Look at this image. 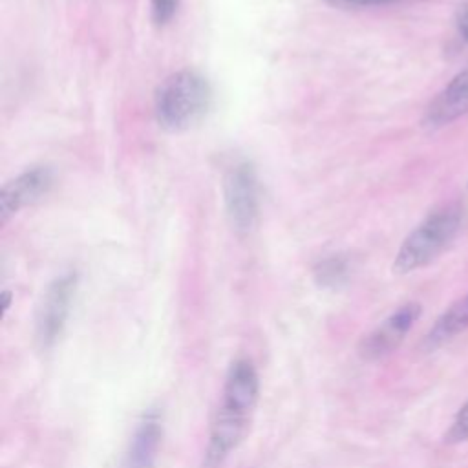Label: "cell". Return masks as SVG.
Masks as SVG:
<instances>
[{"instance_id":"cell-1","label":"cell","mask_w":468,"mask_h":468,"mask_svg":"<svg viewBox=\"0 0 468 468\" xmlns=\"http://www.w3.org/2000/svg\"><path fill=\"white\" fill-rule=\"evenodd\" d=\"M260 399V377L249 358H236L225 377L219 404L212 415L205 464L214 468L245 439Z\"/></svg>"},{"instance_id":"cell-2","label":"cell","mask_w":468,"mask_h":468,"mask_svg":"<svg viewBox=\"0 0 468 468\" xmlns=\"http://www.w3.org/2000/svg\"><path fill=\"white\" fill-rule=\"evenodd\" d=\"M210 102L208 80L194 69H181L166 77L155 90V119L165 130L181 132L196 124L207 113Z\"/></svg>"},{"instance_id":"cell-3","label":"cell","mask_w":468,"mask_h":468,"mask_svg":"<svg viewBox=\"0 0 468 468\" xmlns=\"http://www.w3.org/2000/svg\"><path fill=\"white\" fill-rule=\"evenodd\" d=\"M463 221L464 207L459 201L430 212L402 241L393 261V272L408 274L431 263L459 234Z\"/></svg>"},{"instance_id":"cell-4","label":"cell","mask_w":468,"mask_h":468,"mask_svg":"<svg viewBox=\"0 0 468 468\" xmlns=\"http://www.w3.org/2000/svg\"><path fill=\"white\" fill-rule=\"evenodd\" d=\"M223 194L232 227L249 232L258 219V179L250 163H238L225 174Z\"/></svg>"},{"instance_id":"cell-5","label":"cell","mask_w":468,"mask_h":468,"mask_svg":"<svg viewBox=\"0 0 468 468\" xmlns=\"http://www.w3.org/2000/svg\"><path fill=\"white\" fill-rule=\"evenodd\" d=\"M77 289V274L66 272L55 278L42 296L37 314V336L42 347H49L62 333Z\"/></svg>"},{"instance_id":"cell-6","label":"cell","mask_w":468,"mask_h":468,"mask_svg":"<svg viewBox=\"0 0 468 468\" xmlns=\"http://www.w3.org/2000/svg\"><path fill=\"white\" fill-rule=\"evenodd\" d=\"M420 305L415 302L400 305L395 313H391L384 322H380L371 333L362 338L358 346L360 356L364 360H378L395 351L420 316Z\"/></svg>"},{"instance_id":"cell-7","label":"cell","mask_w":468,"mask_h":468,"mask_svg":"<svg viewBox=\"0 0 468 468\" xmlns=\"http://www.w3.org/2000/svg\"><path fill=\"white\" fill-rule=\"evenodd\" d=\"M53 183V174L48 166H33L22 172L13 181L5 183L0 192V219L5 223L9 216L16 214L22 207L44 196Z\"/></svg>"},{"instance_id":"cell-8","label":"cell","mask_w":468,"mask_h":468,"mask_svg":"<svg viewBox=\"0 0 468 468\" xmlns=\"http://www.w3.org/2000/svg\"><path fill=\"white\" fill-rule=\"evenodd\" d=\"M468 113V69L457 73L428 104L422 124L439 128Z\"/></svg>"},{"instance_id":"cell-9","label":"cell","mask_w":468,"mask_h":468,"mask_svg":"<svg viewBox=\"0 0 468 468\" xmlns=\"http://www.w3.org/2000/svg\"><path fill=\"white\" fill-rule=\"evenodd\" d=\"M161 437L163 426L157 413L144 415L130 439L122 468H154Z\"/></svg>"},{"instance_id":"cell-10","label":"cell","mask_w":468,"mask_h":468,"mask_svg":"<svg viewBox=\"0 0 468 468\" xmlns=\"http://www.w3.org/2000/svg\"><path fill=\"white\" fill-rule=\"evenodd\" d=\"M468 329V296L452 303L431 325L424 338L426 349L441 347L442 344L455 338L459 333Z\"/></svg>"},{"instance_id":"cell-11","label":"cell","mask_w":468,"mask_h":468,"mask_svg":"<svg viewBox=\"0 0 468 468\" xmlns=\"http://www.w3.org/2000/svg\"><path fill=\"white\" fill-rule=\"evenodd\" d=\"M446 442H461V441H468V400L464 402V406L457 411L450 430L444 435Z\"/></svg>"},{"instance_id":"cell-12","label":"cell","mask_w":468,"mask_h":468,"mask_svg":"<svg viewBox=\"0 0 468 468\" xmlns=\"http://www.w3.org/2000/svg\"><path fill=\"white\" fill-rule=\"evenodd\" d=\"M316 272H318V278L324 283H335V282H338L344 276L346 263L340 258H331V260L324 261Z\"/></svg>"},{"instance_id":"cell-13","label":"cell","mask_w":468,"mask_h":468,"mask_svg":"<svg viewBox=\"0 0 468 468\" xmlns=\"http://www.w3.org/2000/svg\"><path fill=\"white\" fill-rule=\"evenodd\" d=\"M179 0H150L152 5V18L157 24H166L176 15Z\"/></svg>"},{"instance_id":"cell-14","label":"cell","mask_w":468,"mask_h":468,"mask_svg":"<svg viewBox=\"0 0 468 468\" xmlns=\"http://www.w3.org/2000/svg\"><path fill=\"white\" fill-rule=\"evenodd\" d=\"M329 5H335V7H346V9H351V7H373V5H386V4H393L397 0H322Z\"/></svg>"},{"instance_id":"cell-15","label":"cell","mask_w":468,"mask_h":468,"mask_svg":"<svg viewBox=\"0 0 468 468\" xmlns=\"http://www.w3.org/2000/svg\"><path fill=\"white\" fill-rule=\"evenodd\" d=\"M455 26L459 35L468 42V4H463L455 15Z\"/></svg>"}]
</instances>
